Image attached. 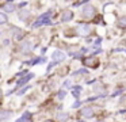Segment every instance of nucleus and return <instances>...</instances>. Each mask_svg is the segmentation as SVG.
Returning <instances> with one entry per match:
<instances>
[{"label": "nucleus", "instance_id": "obj_1", "mask_svg": "<svg viewBox=\"0 0 126 122\" xmlns=\"http://www.w3.org/2000/svg\"><path fill=\"white\" fill-rule=\"evenodd\" d=\"M81 15L84 16V18H91V16H94L95 15V7L91 5V4L84 5L83 10H81Z\"/></svg>", "mask_w": 126, "mask_h": 122}, {"label": "nucleus", "instance_id": "obj_2", "mask_svg": "<svg viewBox=\"0 0 126 122\" xmlns=\"http://www.w3.org/2000/svg\"><path fill=\"white\" fill-rule=\"evenodd\" d=\"M64 58H65V53H64V52H61V50H54L53 52V54H52L53 62H60V61H63Z\"/></svg>", "mask_w": 126, "mask_h": 122}, {"label": "nucleus", "instance_id": "obj_3", "mask_svg": "<svg viewBox=\"0 0 126 122\" xmlns=\"http://www.w3.org/2000/svg\"><path fill=\"white\" fill-rule=\"evenodd\" d=\"M84 64L87 65V67L96 68V67H99V60L96 58V57H87V58L84 60Z\"/></svg>", "mask_w": 126, "mask_h": 122}, {"label": "nucleus", "instance_id": "obj_4", "mask_svg": "<svg viewBox=\"0 0 126 122\" xmlns=\"http://www.w3.org/2000/svg\"><path fill=\"white\" fill-rule=\"evenodd\" d=\"M49 16H50V12H46L45 15H42L41 18L37 20V23H34V27H38V26H41V24L47 23V22H49Z\"/></svg>", "mask_w": 126, "mask_h": 122}, {"label": "nucleus", "instance_id": "obj_5", "mask_svg": "<svg viewBox=\"0 0 126 122\" xmlns=\"http://www.w3.org/2000/svg\"><path fill=\"white\" fill-rule=\"evenodd\" d=\"M31 49H33V43H31L30 41H25V42H22V45H20V52H22V53H29Z\"/></svg>", "mask_w": 126, "mask_h": 122}, {"label": "nucleus", "instance_id": "obj_6", "mask_svg": "<svg viewBox=\"0 0 126 122\" xmlns=\"http://www.w3.org/2000/svg\"><path fill=\"white\" fill-rule=\"evenodd\" d=\"M90 26H87V24H80L79 27H77V33H79L80 35H88L90 34Z\"/></svg>", "mask_w": 126, "mask_h": 122}, {"label": "nucleus", "instance_id": "obj_7", "mask_svg": "<svg viewBox=\"0 0 126 122\" xmlns=\"http://www.w3.org/2000/svg\"><path fill=\"white\" fill-rule=\"evenodd\" d=\"M81 114H83V117L84 118H91V117H94V108L92 107H83V110H81Z\"/></svg>", "mask_w": 126, "mask_h": 122}, {"label": "nucleus", "instance_id": "obj_8", "mask_svg": "<svg viewBox=\"0 0 126 122\" xmlns=\"http://www.w3.org/2000/svg\"><path fill=\"white\" fill-rule=\"evenodd\" d=\"M72 18H73V12H72V11H69V10H66V11H64V12H63L61 20H63V22H69Z\"/></svg>", "mask_w": 126, "mask_h": 122}, {"label": "nucleus", "instance_id": "obj_9", "mask_svg": "<svg viewBox=\"0 0 126 122\" xmlns=\"http://www.w3.org/2000/svg\"><path fill=\"white\" fill-rule=\"evenodd\" d=\"M12 115V111L10 110H0V121H7Z\"/></svg>", "mask_w": 126, "mask_h": 122}, {"label": "nucleus", "instance_id": "obj_10", "mask_svg": "<svg viewBox=\"0 0 126 122\" xmlns=\"http://www.w3.org/2000/svg\"><path fill=\"white\" fill-rule=\"evenodd\" d=\"M3 10H4V11H7V12H12V11L15 10V4H14V3H11V0H10V1L3 7Z\"/></svg>", "mask_w": 126, "mask_h": 122}, {"label": "nucleus", "instance_id": "obj_11", "mask_svg": "<svg viewBox=\"0 0 126 122\" xmlns=\"http://www.w3.org/2000/svg\"><path fill=\"white\" fill-rule=\"evenodd\" d=\"M68 118H69V115L66 113H58L57 114V119L60 122H66V121H68Z\"/></svg>", "mask_w": 126, "mask_h": 122}, {"label": "nucleus", "instance_id": "obj_12", "mask_svg": "<svg viewBox=\"0 0 126 122\" xmlns=\"http://www.w3.org/2000/svg\"><path fill=\"white\" fill-rule=\"evenodd\" d=\"M33 77H34V75H33V73H29V75L26 76V77L20 79V80L18 81V87H19L20 84H23V83H26V81H29V80H30V79H33Z\"/></svg>", "mask_w": 126, "mask_h": 122}, {"label": "nucleus", "instance_id": "obj_13", "mask_svg": "<svg viewBox=\"0 0 126 122\" xmlns=\"http://www.w3.org/2000/svg\"><path fill=\"white\" fill-rule=\"evenodd\" d=\"M16 122H31V118H30V114H29V113H26L25 115H23V117H20V118L18 119Z\"/></svg>", "mask_w": 126, "mask_h": 122}, {"label": "nucleus", "instance_id": "obj_14", "mask_svg": "<svg viewBox=\"0 0 126 122\" xmlns=\"http://www.w3.org/2000/svg\"><path fill=\"white\" fill-rule=\"evenodd\" d=\"M118 26L122 27V29H126V16H121L119 20H118Z\"/></svg>", "mask_w": 126, "mask_h": 122}, {"label": "nucleus", "instance_id": "obj_15", "mask_svg": "<svg viewBox=\"0 0 126 122\" xmlns=\"http://www.w3.org/2000/svg\"><path fill=\"white\" fill-rule=\"evenodd\" d=\"M7 22H8L7 15H6V14H3V12H0V26H1V24H6Z\"/></svg>", "mask_w": 126, "mask_h": 122}, {"label": "nucleus", "instance_id": "obj_16", "mask_svg": "<svg viewBox=\"0 0 126 122\" xmlns=\"http://www.w3.org/2000/svg\"><path fill=\"white\" fill-rule=\"evenodd\" d=\"M14 30H15L14 37L16 38V39H20V38L23 37V31H22V30H19V29H14Z\"/></svg>", "mask_w": 126, "mask_h": 122}, {"label": "nucleus", "instance_id": "obj_17", "mask_svg": "<svg viewBox=\"0 0 126 122\" xmlns=\"http://www.w3.org/2000/svg\"><path fill=\"white\" fill-rule=\"evenodd\" d=\"M27 16H29V11H27V10H23L22 12L19 14V18H20V19H26Z\"/></svg>", "mask_w": 126, "mask_h": 122}, {"label": "nucleus", "instance_id": "obj_18", "mask_svg": "<svg viewBox=\"0 0 126 122\" xmlns=\"http://www.w3.org/2000/svg\"><path fill=\"white\" fill-rule=\"evenodd\" d=\"M94 91L95 92H103V87H102L100 84H96V86L94 87Z\"/></svg>", "mask_w": 126, "mask_h": 122}, {"label": "nucleus", "instance_id": "obj_19", "mask_svg": "<svg viewBox=\"0 0 126 122\" xmlns=\"http://www.w3.org/2000/svg\"><path fill=\"white\" fill-rule=\"evenodd\" d=\"M80 92H81V88H80V87H77V88L73 89V95H75V96H79Z\"/></svg>", "mask_w": 126, "mask_h": 122}, {"label": "nucleus", "instance_id": "obj_20", "mask_svg": "<svg viewBox=\"0 0 126 122\" xmlns=\"http://www.w3.org/2000/svg\"><path fill=\"white\" fill-rule=\"evenodd\" d=\"M65 94H66L65 91H60V92H58V99H63V98L65 96Z\"/></svg>", "mask_w": 126, "mask_h": 122}, {"label": "nucleus", "instance_id": "obj_21", "mask_svg": "<svg viewBox=\"0 0 126 122\" xmlns=\"http://www.w3.org/2000/svg\"><path fill=\"white\" fill-rule=\"evenodd\" d=\"M29 88H30V86H26V88H23V89H20V91L19 92H18V94H19V95H22L23 94V92H25V91H27V89Z\"/></svg>", "mask_w": 126, "mask_h": 122}, {"label": "nucleus", "instance_id": "obj_22", "mask_svg": "<svg viewBox=\"0 0 126 122\" xmlns=\"http://www.w3.org/2000/svg\"><path fill=\"white\" fill-rule=\"evenodd\" d=\"M64 86H66V87H69V86H71V81H69V80H66V81H65V83H64Z\"/></svg>", "mask_w": 126, "mask_h": 122}, {"label": "nucleus", "instance_id": "obj_23", "mask_svg": "<svg viewBox=\"0 0 126 122\" xmlns=\"http://www.w3.org/2000/svg\"><path fill=\"white\" fill-rule=\"evenodd\" d=\"M45 122H53V121H50V119H47V121H45Z\"/></svg>", "mask_w": 126, "mask_h": 122}, {"label": "nucleus", "instance_id": "obj_24", "mask_svg": "<svg viewBox=\"0 0 126 122\" xmlns=\"http://www.w3.org/2000/svg\"><path fill=\"white\" fill-rule=\"evenodd\" d=\"M0 96H1V89H0Z\"/></svg>", "mask_w": 126, "mask_h": 122}, {"label": "nucleus", "instance_id": "obj_25", "mask_svg": "<svg viewBox=\"0 0 126 122\" xmlns=\"http://www.w3.org/2000/svg\"><path fill=\"white\" fill-rule=\"evenodd\" d=\"M95 122H103V121H95Z\"/></svg>", "mask_w": 126, "mask_h": 122}]
</instances>
